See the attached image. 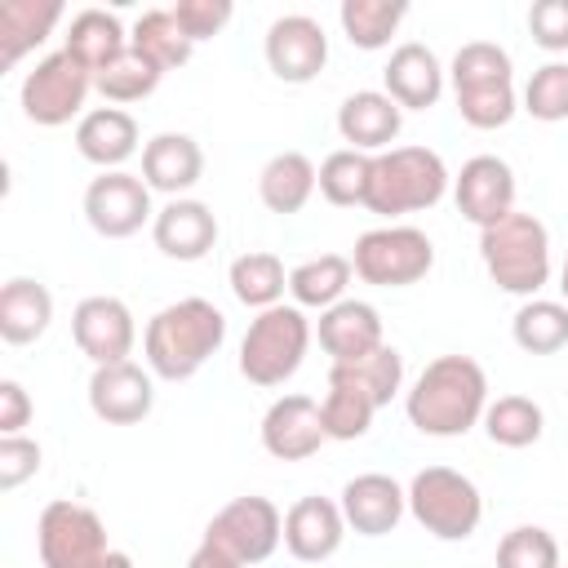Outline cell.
Masks as SVG:
<instances>
[{
	"instance_id": "cell-35",
	"label": "cell",
	"mask_w": 568,
	"mask_h": 568,
	"mask_svg": "<svg viewBox=\"0 0 568 568\" xmlns=\"http://www.w3.org/2000/svg\"><path fill=\"white\" fill-rule=\"evenodd\" d=\"M129 44H133L138 53H146L160 71H178V67H186L191 53H195V44H191V36L178 27L173 9H146V13H138V22H133V31H129Z\"/></svg>"
},
{
	"instance_id": "cell-43",
	"label": "cell",
	"mask_w": 568,
	"mask_h": 568,
	"mask_svg": "<svg viewBox=\"0 0 568 568\" xmlns=\"http://www.w3.org/2000/svg\"><path fill=\"white\" fill-rule=\"evenodd\" d=\"M231 13H235L231 0H178V4H173V18H178V27L191 36V44L213 40V36L231 22Z\"/></svg>"
},
{
	"instance_id": "cell-24",
	"label": "cell",
	"mask_w": 568,
	"mask_h": 568,
	"mask_svg": "<svg viewBox=\"0 0 568 568\" xmlns=\"http://www.w3.org/2000/svg\"><path fill=\"white\" fill-rule=\"evenodd\" d=\"M204 178V151L191 133H155L142 146V182L169 200H182Z\"/></svg>"
},
{
	"instance_id": "cell-8",
	"label": "cell",
	"mask_w": 568,
	"mask_h": 568,
	"mask_svg": "<svg viewBox=\"0 0 568 568\" xmlns=\"http://www.w3.org/2000/svg\"><path fill=\"white\" fill-rule=\"evenodd\" d=\"M351 266L364 284H377V288H408L417 280L430 275L435 266V244L426 231L417 226H404V222H386V226H373L355 240V253H351Z\"/></svg>"
},
{
	"instance_id": "cell-12",
	"label": "cell",
	"mask_w": 568,
	"mask_h": 568,
	"mask_svg": "<svg viewBox=\"0 0 568 568\" xmlns=\"http://www.w3.org/2000/svg\"><path fill=\"white\" fill-rule=\"evenodd\" d=\"M84 222H89L102 240H129V235H138L146 222H155L151 186L142 182V173H129V169L98 173V178L84 186Z\"/></svg>"
},
{
	"instance_id": "cell-6",
	"label": "cell",
	"mask_w": 568,
	"mask_h": 568,
	"mask_svg": "<svg viewBox=\"0 0 568 568\" xmlns=\"http://www.w3.org/2000/svg\"><path fill=\"white\" fill-rule=\"evenodd\" d=\"M311 320L302 306H271V311H257L240 337V377L271 390V386H284L302 359H306V346H311Z\"/></svg>"
},
{
	"instance_id": "cell-2",
	"label": "cell",
	"mask_w": 568,
	"mask_h": 568,
	"mask_svg": "<svg viewBox=\"0 0 568 568\" xmlns=\"http://www.w3.org/2000/svg\"><path fill=\"white\" fill-rule=\"evenodd\" d=\"M222 342H226V315L209 297H178L146 320L142 355L155 377L186 382L222 351Z\"/></svg>"
},
{
	"instance_id": "cell-44",
	"label": "cell",
	"mask_w": 568,
	"mask_h": 568,
	"mask_svg": "<svg viewBox=\"0 0 568 568\" xmlns=\"http://www.w3.org/2000/svg\"><path fill=\"white\" fill-rule=\"evenodd\" d=\"M528 36L546 53H568V0H532Z\"/></svg>"
},
{
	"instance_id": "cell-25",
	"label": "cell",
	"mask_w": 568,
	"mask_h": 568,
	"mask_svg": "<svg viewBox=\"0 0 568 568\" xmlns=\"http://www.w3.org/2000/svg\"><path fill=\"white\" fill-rule=\"evenodd\" d=\"M75 151L102 173L124 169L138 155V120L124 106H93L75 120Z\"/></svg>"
},
{
	"instance_id": "cell-40",
	"label": "cell",
	"mask_w": 568,
	"mask_h": 568,
	"mask_svg": "<svg viewBox=\"0 0 568 568\" xmlns=\"http://www.w3.org/2000/svg\"><path fill=\"white\" fill-rule=\"evenodd\" d=\"M346 377H355L368 395H373V404L377 408H386L399 390H404V355L390 346V342H382L373 355H364V359H355V364H337Z\"/></svg>"
},
{
	"instance_id": "cell-21",
	"label": "cell",
	"mask_w": 568,
	"mask_h": 568,
	"mask_svg": "<svg viewBox=\"0 0 568 568\" xmlns=\"http://www.w3.org/2000/svg\"><path fill=\"white\" fill-rule=\"evenodd\" d=\"M151 240L173 262H200L217 244V213L204 200H191V195L169 200L164 209H155Z\"/></svg>"
},
{
	"instance_id": "cell-5",
	"label": "cell",
	"mask_w": 568,
	"mask_h": 568,
	"mask_svg": "<svg viewBox=\"0 0 568 568\" xmlns=\"http://www.w3.org/2000/svg\"><path fill=\"white\" fill-rule=\"evenodd\" d=\"M448 186H453V173L439 160V151H430V146H390V151L373 155L364 209L377 213V217L422 213V209H435L448 195Z\"/></svg>"
},
{
	"instance_id": "cell-38",
	"label": "cell",
	"mask_w": 568,
	"mask_h": 568,
	"mask_svg": "<svg viewBox=\"0 0 568 568\" xmlns=\"http://www.w3.org/2000/svg\"><path fill=\"white\" fill-rule=\"evenodd\" d=\"M368 173H373V155L342 146L320 164V195L337 209H355L368 200Z\"/></svg>"
},
{
	"instance_id": "cell-27",
	"label": "cell",
	"mask_w": 568,
	"mask_h": 568,
	"mask_svg": "<svg viewBox=\"0 0 568 568\" xmlns=\"http://www.w3.org/2000/svg\"><path fill=\"white\" fill-rule=\"evenodd\" d=\"M320 191V169L311 164L306 151H280L262 164L257 173V195L271 213L288 217V213H302L311 204V195Z\"/></svg>"
},
{
	"instance_id": "cell-4",
	"label": "cell",
	"mask_w": 568,
	"mask_h": 568,
	"mask_svg": "<svg viewBox=\"0 0 568 568\" xmlns=\"http://www.w3.org/2000/svg\"><path fill=\"white\" fill-rule=\"evenodd\" d=\"M457 115L470 129H501L515 120L519 98H515V62L501 44L493 40H470L453 53L448 67Z\"/></svg>"
},
{
	"instance_id": "cell-16",
	"label": "cell",
	"mask_w": 568,
	"mask_h": 568,
	"mask_svg": "<svg viewBox=\"0 0 568 568\" xmlns=\"http://www.w3.org/2000/svg\"><path fill=\"white\" fill-rule=\"evenodd\" d=\"M155 373L124 359V364H102L89 377V408L106 426H138L155 408Z\"/></svg>"
},
{
	"instance_id": "cell-22",
	"label": "cell",
	"mask_w": 568,
	"mask_h": 568,
	"mask_svg": "<svg viewBox=\"0 0 568 568\" xmlns=\"http://www.w3.org/2000/svg\"><path fill=\"white\" fill-rule=\"evenodd\" d=\"M315 337H320V346H324V355L333 364H355V359L373 355L386 342L377 306L373 302H359V297H342L337 306L320 311Z\"/></svg>"
},
{
	"instance_id": "cell-45",
	"label": "cell",
	"mask_w": 568,
	"mask_h": 568,
	"mask_svg": "<svg viewBox=\"0 0 568 568\" xmlns=\"http://www.w3.org/2000/svg\"><path fill=\"white\" fill-rule=\"evenodd\" d=\"M31 395H27V386L22 382H13V377H4L0 382V435H22V426L31 422Z\"/></svg>"
},
{
	"instance_id": "cell-10",
	"label": "cell",
	"mask_w": 568,
	"mask_h": 568,
	"mask_svg": "<svg viewBox=\"0 0 568 568\" xmlns=\"http://www.w3.org/2000/svg\"><path fill=\"white\" fill-rule=\"evenodd\" d=\"M36 546L44 568H93L111 546H106V524L98 510L53 497L40 519H36Z\"/></svg>"
},
{
	"instance_id": "cell-37",
	"label": "cell",
	"mask_w": 568,
	"mask_h": 568,
	"mask_svg": "<svg viewBox=\"0 0 568 568\" xmlns=\"http://www.w3.org/2000/svg\"><path fill=\"white\" fill-rule=\"evenodd\" d=\"M160 80H164V71H160L146 53H138V49L129 44L111 67H102V71L93 75V89L106 98V106H129V102L151 98V93L160 89Z\"/></svg>"
},
{
	"instance_id": "cell-13",
	"label": "cell",
	"mask_w": 568,
	"mask_h": 568,
	"mask_svg": "<svg viewBox=\"0 0 568 568\" xmlns=\"http://www.w3.org/2000/svg\"><path fill=\"white\" fill-rule=\"evenodd\" d=\"M71 337H75L80 355H89L93 368H102V364H124L133 355L138 324H133V311L120 297L93 293V297L75 302V311H71Z\"/></svg>"
},
{
	"instance_id": "cell-48",
	"label": "cell",
	"mask_w": 568,
	"mask_h": 568,
	"mask_svg": "<svg viewBox=\"0 0 568 568\" xmlns=\"http://www.w3.org/2000/svg\"><path fill=\"white\" fill-rule=\"evenodd\" d=\"M559 302L568 306V257H564V266H559Z\"/></svg>"
},
{
	"instance_id": "cell-26",
	"label": "cell",
	"mask_w": 568,
	"mask_h": 568,
	"mask_svg": "<svg viewBox=\"0 0 568 568\" xmlns=\"http://www.w3.org/2000/svg\"><path fill=\"white\" fill-rule=\"evenodd\" d=\"M62 22V0H4L0 4V71H13Z\"/></svg>"
},
{
	"instance_id": "cell-29",
	"label": "cell",
	"mask_w": 568,
	"mask_h": 568,
	"mask_svg": "<svg viewBox=\"0 0 568 568\" xmlns=\"http://www.w3.org/2000/svg\"><path fill=\"white\" fill-rule=\"evenodd\" d=\"M84 71H102V67H111L124 49H129V31H124V22L111 13V9H80L75 18H71V27H67V44H62Z\"/></svg>"
},
{
	"instance_id": "cell-33",
	"label": "cell",
	"mask_w": 568,
	"mask_h": 568,
	"mask_svg": "<svg viewBox=\"0 0 568 568\" xmlns=\"http://www.w3.org/2000/svg\"><path fill=\"white\" fill-rule=\"evenodd\" d=\"M510 337L528 355H559L568 346V306L555 297L519 302V311L510 320Z\"/></svg>"
},
{
	"instance_id": "cell-34",
	"label": "cell",
	"mask_w": 568,
	"mask_h": 568,
	"mask_svg": "<svg viewBox=\"0 0 568 568\" xmlns=\"http://www.w3.org/2000/svg\"><path fill=\"white\" fill-rule=\"evenodd\" d=\"M404 18H408V4L404 0H342V9H337L342 36L355 49H364V53L386 49Z\"/></svg>"
},
{
	"instance_id": "cell-3",
	"label": "cell",
	"mask_w": 568,
	"mask_h": 568,
	"mask_svg": "<svg viewBox=\"0 0 568 568\" xmlns=\"http://www.w3.org/2000/svg\"><path fill=\"white\" fill-rule=\"evenodd\" d=\"M479 262L488 280L510 297H537L550 284V231L537 213H506L479 231Z\"/></svg>"
},
{
	"instance_id": "cell-23",
	"label": "cell",
	"mask_w": 568,
	"mask_h": 568,
	"mask_svg": "<svg viewBox=\"0 0 568 568\" xmlns=\"http://www.w3.org/2000/svg\"><path fill=\"white\" fill-rule=\"evenodd\" d=\"M444 75H448V71L439 67L435 49H426V44H417V40H404V44L390 49V62H386V71H382V84H386V93H390L404 111H426V106L439 102Z\"/></svg>"
},
{
	"instance_id": "cell-31",
	"label": "cell",
	"mask_w": 568,
	"mask_h": 568,
	"mask_svg": "<svg viewBox=\"0 0 568 568\" xmlns=\"http://www.w3.org/2000/svg\"><path fill=\"white\" fill-rule=\"evenodd\" d=\"M226 284H231V293H235L240 306H248V311H271V306H280L284 293H288V271H284V262H280L275 253L257 248V253H240V257L231 262Z\"/></svg>"
},
{
	"instance_id": "cell-14",
	"label": "cell",
	"mask_w": 568,
	"mask_h": 568,
	"mask_svg": "<svg viewBox=\"0 0 568 568\" xmlns=\"http://www.w3.org/2000/svg\"><path fill=\"white\" fill-rule=\"evenodd\" d=\"M266 67L284 84H311L328 62V36L311 13H284L266 27L262 40Z\"/></svg>"
},
{
	"instance_id": "cell-32",
	"label": "cell",
	"mask_w": 568,
	"mask_h": 568,
	"mask_svg": "<svg viewBox=\"0 0 568 568\" xmlns=\"http://www.w3.org/2000/svg\"><path fill=\"white\" fill-rule=\"evenodd\" d=\"M351 275H355V266H351V257H342V253H320V257H306V262H297L293 271H288V293H293V306H315V311H328V306H337L342 297H346V288H351Z\"/></svg>"
},
{
	"instance_id": "cell-39",
	"label": "cell",
	"mask_w": 568,
	"mask_h": 568,
	"mask_svg": "<svg viewBox=\"0 0 568 568\" xmlns=\"http://www.w3.org/2000/svg\"><path fill=\"white\" fill-rule=\"evenodd\" d=\"M497 568H564V555L550 528L519 524L497 541Z\"/></svg>"
},
{
	"instance_id": "cell-18",
	"label": "cell",
	"mask_w": 568,
	"mask_h": 568,
	"mask_svg": "<svg viewBox=\"0 0 568 568\" xmlns=\"http://www.w3.org/2000/svg\"><path fill=\"white\" fill-rule=\"evenodd\" d=\"M337 506H342L351 532H359V537H386V532L399 528V519L408 510V488H399L382 470H364V475H355V479L342 484Z\"/></svg>"
},
{
	"instance_id": "cell-17",
	"label": "cell",
	"mask_w": 568,
	"mask_h": 568,
	"mask_svg": "<svg viewBox=\"0 0 568 568\" xmlns=\"http://www.w3.org/2000/svg\"><path fill=\"white\" fill-rule=\"evenodd\" d=\"M262 448L275 457V462H306L320 453V444L328 439L324 435V417H320V404L311 395H280L266 413H262Z\"/></svg>"
},
{
	"instance_id": "cell-36",
	"label": "cell",
	"mask_w": 568,
	"mask_h": 568,
	"mask_svg": "<svg viewBox=\"0 0 568 568\" xmlns=\"http://www.w3.org/2000/svg\"><path fill=\"white\" fill-rule=\"evenodd\" d=\"M479 426H484V435H488L497 448H528V444L541 439L546 413H541V404L528 399V395H497V399H488Z\"/></svg>"
},
{
	"instance_id": "cell-7",
	"label": "cell",
	"mask_w": 568,
	"mask_h": 568,
	"mask_svg": "<svg viewBox=\"0 0 568 568\" xmlns=\"http://www.w3.org/2000/svg\"><path fill=\"white\" fill-rule=\"evenodd\" d=\"M408 515L435 541H466L484 519V497L470 475L453 466H426L408 479Z\"/></svg>"
},
{
	"instance_id": "cell-11",
	"label": "cell",
	"mask_w": 568,
	"mask_h": 568,
	"mask_svg": "<svg viewBox=\"0 0 568 568\" xmlns=\"http://www.w3.org/2000/svg\"><path fill=\"white\" fill-rule=\"evenodd\" d=\"M204 537L217 541L222 550H231L244 568H248V564H266V559L280 550V541H284V515H280V506H275L271 497L248 493V497L226 501V506L209 519Z\"/></svg>"
},
{
	"instance_id": "cell-9",
	"label": "cell",
	"mask_w": 568,
	"mask_h": 568,
	"mask_svg": "<svg viewBox=\"0 0 568 568\" xmlns=\"http://www.w3.org/2000/svg\"><path fill=\"white\" fill-rule=\"evenodd\" d=\"M89 89H93V71H84L67 49H58V53H44L22 75L18 102H22V115L31 124L58 129V124H71L75 115H84Z\"/></svg>"
},
{
	"instance_id": "cell-28",
	"label": "cell",
	"mask_w": 568,
	"mask_h": 568,
	"mask_svg": "<svg viewBox=\"0 0 568 568\" xmlns=\"http://www.w3.org/2000/svg\"><path fill=\"white\" fill-rule=\"evenodd\" d=\"M49 324H53V293L31 275L4 280V288H0V337L9 346H31L36 337H44Z\"/></svg>"
},
{
	"instance_id": "cell-1",
	"label": "cell",
	"mask_w": 568,
	"mask_h": 568,
	"mask_svg": "<svg viewBox=\"0 0 568 568\" xmlns=\"http://www.w3.org/2000/svg\"><path fill=\"white\" fill-rule=\"evenodd\" d=\"M488 373L470 355H435L408 386L404 413L430 439H457L484 422Z\"/></svg>"
},
{
	"instance_id": "cell-42",
	"label": "cell",
	"mask_w": 568,
	"mask_h": 568,
	"mask_svg": "<svg viewBox=\"0 0 568 568\" xmlns=\"http://www.w3.org/2000/svg\"><path fill=\"white\" fill-rule=\"evenodd\" d=\"M40 462H44V453L31 435H0V493H13L27 479H36Z\"/></svg>"
},
{
	"instance_id": "cell-30",
	"label": "cell",
	"mask_w": 568,
	"mask_h": 568,
	"mask_svg": "<svg viewBox=\"0 0 568 568\" xmlns=\"http://www.w3.org/2000/svg\"><path fill=\"white\" fill-rule=\"evenodd\" d=\"M320 417H324V435L328 439H364L373 417H377V404L355 377H346L333 364L328 368V390L320 399Z\"/></svg>"
},
{
	"instance_id": "cell-47",
	"label": "cell",
	"mask_w": 568,
	"mask_h": 568,
	"mask_svg": "<svg viewBox=\"0 0 568 568\" xmlns=\"http://www.w3.org/2000/svg\"><path fill=\"white\" fill-rule=\"evenodd\" d=\"M93 568H133V559H129L124 550H106V555H102Z\"/></svg>"
},
{
	"instance_id": "cell-41",
	"label": "cell",
	"mask_w": 568,
	"mask_h": 568,
	"mask_svg": "<svg viewBox=\"0 0 568 568\" xmlns=\"http://www.w3.org/2000/svg\"><path fill=\"white\" fill-rule=\"evenodd\" d=\"M524 111L532 120H541V124L568 120V62L550 58V62H541L528 75V84H524Z\"/></svg>"
},
{
	"instance_id": "cell-19",
	"label": "cell",
	"mask_w": 568,
	"mask_h": 568,
	"mask_svg": "<svg viewBox=\"0 0 568 568\" xmlns=\"http://www.w3.org/2000/svg\"><path fill=\"white\" fill-rule=\"evenodd\" d=\"M346 541V515L333 497H297L288 510H284V550L302 564H324L342 550Z\"/></svg>"
},
{
	"instance_id": "cell-20",
	"label": "cell",
	"mask_w": 568,
	"mask_h": 568,
	"mask_svg": "<svg viewBox=\"0 0 568 568\" xmlns=\"http://www.w3.org/2000/svg\"><path fill=\"white\" fill-rule=\"evenodd\" d=\"M399 129H404V106L386 89H355L337 106V133L351 151L382 155L399 138Z\"/></svg>"
},
{
	"instance_id": "cell-15",
	"label": "cell",
	"mask_w": 568,
	"mask_h": 568,
	"mask_svg": "<svg viewBox=\"0 0 568 568\" xmlns=\"http://www.w3.org/2000/svg\"><path fill=\"white\" fill-rule=\"evenodd\" d=\"M453 204L479 231L515 213V169L501 155H470L453 178Z\"/></svg>"
},
{
	"instance_id": "cell-46",
	"label": "cell",
	"mask_w": 568,
	"mask_h": 568,
	"mask_svg": "<svg viewBox=\"0 0 568 568\" xmlns=\"http://www.w3.org/2000/svg\"><path fill=\"white\" fill-rule=\"evenodd\" d=\"M186 568H244V564H240V559H235L231 550H222L217 541H209V537H204V541H200V546L191 550Z\"/></svg>"
}]
</instances>
